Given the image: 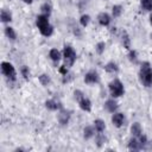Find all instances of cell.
Returning a JSON list of instances; mask_svg holds the SVG:
<instances>
[{"label":"cell","instance_id":"603a6c76","mask_svg":"<svg viewBox=\"0 0 152 152\" xmlns=\"http://www.w3.org/2000/svg\"><path fill=\"white\" fill-rule=\"evenodd\" d=\"M121 12H122V7L120 6V5H115V6H113V17H119L120 14H121Z\"/></svg>","mask_w":152,"mask_h":152},{"label":"cell","instance_id":"ffe728a7","mask_svg":"<svg viewBox=\"0 0 152 152\" xmlns=\"http://www.w3.org/2000/svg\"><path fill=\"white\" fill-rule=\"evenodd\" d=\"M40 10H42L43 14H44V15H46V17H49V15H50V13H51V6H50V4H48V2H45L44 5H42Z\"/></svg>","mask_w":152,"mask_h":152},{"label":"cell","instance_id":"484cf974","mask_svg":"<svg viewBox=\"0 0 152 152\" xmlns=\"http://www.w3.org/2000/svg\"><path fill=\"white\" fill-rule=\"evenodd\" d=\"M89 20H90V17H89L88 14H84V15H82V17H81L80 23H81V25H82V26H87V25L89 24Z\"/></svg>","mask_w":152,"mask_h":152},{"label":"cell","instance_id":"30bf717a","mask_svg":"<svg viewBox=\"0 0 152 152\" xmlns=\"http://www.w3.org/2000/svg\"><path fill=\"white\" fill-rule=\"evenodd\" d=\"M45 106H46V108L50 109V110H57V109L62 108V104H61L59 102L55 101V100H49V101H46V102H45Z\"/></svg>","mask_w":152,"mask_h":152},{"label":"cell","instance_id":"9a60e30c","mask_svg":"<svg viewBox=\"0 0 152 152\" xmlns=\"http://www.w3.org/2000/svg\"><path fill=\"white\" fill-rule=\"evenodd\" d=\"M49 56H50V58H51L55 63H57V62L61 59V52H59L57 49H52V50H50Z\"/></svg>","mask_w":152,"mask_h":152},{"label":"cell","instance_id":"7402d4cb","mask_svg":"<svg viewBox=\"0 0 152 152\" xmlns=\"http://www.w3.org/2000/svg\"><path fill=\"white\" fill-rule=\"evenodd\" d=\"M141 6L144 10L151 11L152 10V0H141Z\"/></svg>","mask_w":152,"mask_h":152},{"label":"cell","instance_id":"9c48e42d","mask_svg":"<svg viewBox=\"0 0 152 152\" xmlns=\"http://www.w3.org/2000/svg\"><path fill=\"white\" fill-rule=\"evenodd\" d=\"M97 19H99L100 25H102V26H107L110 23V17L107 13H100L99 17H97Z\"/></svg>","mask_w":152,"mask_h":152},{"label":"cell","instance_id":"5bb4252c","mask_svg":"<svg viewBox=\"0 0 152 152\" xmlns=\"http://www.w3.org/2000/svg\"><path fill=\"white\" fill-rule=\"evenodd\" d=\"M104 107H106V109H107L108 112L114 113V112L118 109V103H116L114 100H108V101L104 103Z\"/></svg>","mask_w":152,"mask_h":152},{"label":"cell","instance_id":"cb8c5ba5","mask_svg":"<svg viewBox=\"0 0 152 152\" xmlns=\"http://www.w3.org/2000/svg\"><path fill=\"white\" fill-rule=\"evenodd\" d=\"M122 43H124V46L126 49H129V38H128V34L125 31L122 32Z\"/></svg>","mask_w":152,"mask_h":152},{"label":"cell","instance_id":"d6986e66","mask_svg":"<svg viewBox=\"0 0 152 152\" xmlns=\"http://www.w3.org/2000/svg\"><path fill=\"white\" fill-rule=\"evenodd\" d=\"M5 33H6V36H7L10 39H12V40H14V39L17 38V34H15L14 30H13L12 27H10V26L5 28Z\"/></svg>","mask_w":152,"mask_h":152},{"label":"cell","instance_id":"52a82bcc","mask_svg":"<svg viewBox=\"0 0 152 152\" xmlns=\"http://www.w3.org/2000/svg\"><path fill=\"white\" fill-rule=\"evenodd\" d=\"M124 120H125V118H124L122 113H115L112 116V122L114 124L115 127H121L122 124H124Z\"/></svg>","mask_w":152,"mask_h":152},{"label":"cell","instance_id":"4fadbf2b","mask_svg":"<svg viewBox=\"0 0 152 152\" xmlns=\"http://www.w3.org/2000/svg\"><path fill=\"white\" fill-rule=\"evenodd\" d=\"M131 133H132V135L135 137V138H139V137L141 135V127H140V125H139L138 122H134V124L132 125V127H131Z\"/></svg>","mask_w":152,"mask_h":152},{"label":"cell","instance_id":"7c38bea8","mask_svg":"<svg viewBox=\"0 0 152 152\" xmlns=\"http://www.w3.org/2000/svg\"><path fill=\"white\" fill-rule=\"evenodd\" d=\"M128 148L129 150H133V151H138V150L142 148V145H141V142L139 140H137L135 138H133L128 142Z\"/></svg>","mask_w":152,"mask_h":152},{"label":"cell","instance_id":"f1b7e54d","mask_svg":"<svg viewBox=\"0 0 152 152\" xmlns=\"http://www.w3.org/2000/svg\"><path fill=\"white\" fill-rule=\"evenodd\" d=\"M74 95H75V99H76L78 102L84 97V96H83V93H82L81 90H75V91H74Z\"/></svg>","mask_w":152,"mask_h":152},{"label":"cell","instance_id":"836d02e7","mask_svg":"<svg viewBox=\"0 0 152 152\" xmlns=\"http://www.w3.org/2000/svg\"><path fill=\"white\" fill-rule=\"evenodd\" d=\"M150 21H151V24H152V14H151V17H150Z\"/></svg>","mask_w":152,"mask_h":152},{"label":"cell","instance_id":"e0dca14e","mask_svg":"<svg viewBox=\"0 0 152 152\" xmlns=\"http://www.w3.org/2000/svg\"><path fill=\"white\" fill-rule=\"evenodd\" d=\"M0 17H1V21L2 23H8V21L12 20V15L7 10H1V15Z\"/></svg>","mask_w":152,"mask_h":152},{"label":"cell","instance_id":"7a4b0ae2","mask_svg":"<svg viewBox=\"0 0 152 152\" xmlns=\"http://www.w3.org/2000/svg\"><path fill=\"white\" fill-rule=\"evenodd\" d=\"M36 24H37V26H38V28H39V31H40V33L43 36L49 37V36L52 34L53 28L49 24V20H48V17L46 15H44V14L38 15L37 17V20H36Z\"/></svg>","mask_w":152,"mask_h":152},{"label":"cell","instance_id":"4316f807","mask_svg":"<svg viewBox=\"0 0 152 152\" xmlns=\"http://www.w3.org/2000/svg\"><path fill=\"white\" fill-rule=\"evenodd\" d=\"M104 43L103 42H100V43H97L96 44V52L99 53V55H101L103 51H104Z\"/></svg>","mask_w":152,"mask_h":152},{"label":"cell","instance_id":"3957f363","mask_svg":"<svg viewBox=\"0 0 152 152\" xmlns=\"http://www.w3.org/2000/svg\"><path fill=\"white\" fill-rule=\"evenodd\" d=\"M64 65L65 66H71L76 59V52L74 51V49L70 45H65L64 46Z\"/></svg>","mask_w":152,"mask_h":152},{"label":"cell","instance_id":"ba28073f","mask_svg":"<svg viewBox=\"0 0 152 152\" xmlns=\"http://www.w3.org/2000/svg\"><path fill=\"white\" fill-rule=\"evenodd\" d=\"M69 118H70V112H68V110L62 109L58 114V121L61 125H66L69 121Z\"/></svg>","mask_w":152,"mask_h":152},{"label":"cell","instance_id":"44dd1931","mask_svg":"<svg viewBox=\"0 0 152 152\" xmlns=\"http://www.w3.org/2000/svg\"><path fill=\"white\" fill-rule=\"evenodd\" d=\"M83 132H84V138H86V139H89V138H91V137L94 135V129H93V127H90V126H87Z\"/></svg>","mask_w":152,"mask_h":152},{"label":"cell","instance_id":"f546056e","mask_svg":"<svg viewBox=\"0 0 152 152\" xmlns=\"http://www.w3.org/2000/svg\"><path fill=\"white\" fill-rule=\"evenodd\" d=\"M21 74H23V76L27 80V78H28V75H30L28 68H27V66H25V65H24V66H21Z\"/></svg>","mask_w":152,"mask_h":152},{"label":"cell","instance_id":"2e32d148","mask_svg":"<svg viewBox=\"0 0 152 152\" xmlns=\"http://www.w3.org/2000/svg\"><path fill=\"white\" fill-rule=\"evenodd\" d=\"M104 70H106L107 72L114 74V72H116V71L119 70V68H118V65H116L114 62H109L108 64H106V66H104Z\"/></svg>","mask_w":152,"mask_h":152},{"label":"cell","instance_id":"8992f818","mask_svg":"<svg viewBox=\"0 0 152 152\" xmlns=\"http://www.w3.org/2000/svg\"><path fill=\"white\" fill-rule=\"evenodd\" d=\"M84 82L88 84H94L99 82V75L95 71H89L88 74H86L84 76Z\"/></svg>","mask_w":152,"mask_h":152},{"label":"cell","instance_id":"6da1fadb","mask_svg":"<svg viewBox=\"0 0 152 152\" xmlns=\"http://www.w3.org/2000/svg\"><path fill=\"white\" fill-rule=\"evenodd\" d=\"M139 78L145 87H152V68L147 62L142 63L139 72Z\"/></svg>","mask_w":152,"mask_h":152},{"label":"cell","instance_id":"d6a6232c","mask_svg":"<svg viewBox=\"0 0 152 152\" xmlns=\"http://www.w3.org/2000/svg\"><path fill=\"white\" fill-rule=\"evenodd\" d=\"M24 2H26V4H31L32 2V0H23Z\"/></svg>","mask_w":152,"mask_h":152},{"label":"cell","instance_id":"ac0fdd59","mask_svg":"<svg viewBox=\"0 0 152 152\" xmlns=\"http://www.w3.org/2000/svg\"><path fill=\"white\" fill-rule=\"evenodd\" d=\"M95 129L97 131V132H103L104 131V127H106V125H104V122L102 121V120H100V119H97V120H95Z\"/></svg>","mask_w":152,"mask_h":152},{"label":"cell","instance_id":"5b68a950","mask_svg":"<svg viewBox=\"0 0 152 152\" xmlns=\"http://www.w3.org/2000/svg\"><path fill=\"white\" fill-rule=\"evenodd\" d=\"M1 71H2V74H4L7 78H10V80H12V81L15 80V70H14V66H13L11 63H8V62H2V63H1Z\"/></svg>","mask_w":152,"mask_h":152},{"label":"cell","instance_id":"277c9868","mask_svg":"<svg viewBox=\"0 0 152 152\" xmlns=\"http://www.w3.org/2000/svg\"><path fill=\"white\" fill-rule=\"evenodd\" d=\"M109 91L113 97H119L124 94V86L119 80H114L109 83Z\"/></svg>","mask_w":152,"mask_h":152},{"label":"cell","instance_id":"4dcf8cb0","mask_svg":"<svg viewBox=\"0 0 152 152\" xmlns=\"http://www.w3.org/2000/svg\"><path fill=\"white\" fill-rule=\"evenodd\" d=\"M128 57H129V61H131V62L137 63V52H135V51H131L129 55H128Z\"/></svg>","mask_w":152,"mask_h":152},{"label":"cell","instance_id":"8fae6325","mask_svg":"<svg viewBox=\"0 0 152 152\" xmlns=\"http://www.w3.org/2000/svg\"><path fill=\"white\" fill-rule=\"evenodd\" d=\"M78 103H80L81 109H83V110H86V112H90V109H91V102H90L89 99L83 97Z\"/></svg>","mask_w":152,"mask_h":152},{"label":"cell","instance_id":"83f0119b","mask_svg":"<svg viewBox=\"0 0 152 152\" xmlns=\"http://www.w3.org/2000/svg\"><path fill=\"white\" fill-rule=\"evenodd\" d=\"M104 141H106V137H104L103 134H101V133H100V134L96 137V142H97V146H101V145H102Z\"/></svg>","mask_w":152,"mask_h":152},{"label":"cell","instance_id":"1f68e13d","mask_svg":"<svg viewBox=\"0 0 152 152\" xmlns=\"http://www.w3.org/2000/svg\"><path fill=\"white\" fill-rule=\"evenodd\" d=\"M59 72L63 74V75H66V74H68V69H66V66H65V65L61 66V68H59Z\"/></svg>","mask_w":152,"mask_h":152},{"label":"cell","instance_id":"d4e9b609","mask_svg":"<svg viewBox=\"0 0 152 152\" xmlns=\"http://www.w3.org/2000/svg\"><path fill=\"white\" fill-rule=\"evenodd\" d=\"M39 82L43 84V86H48V83L50 82V77L46 75V74H43L39 76Z\"/></svg>","mask_w":152,"mask_h":152}]
</instances>
